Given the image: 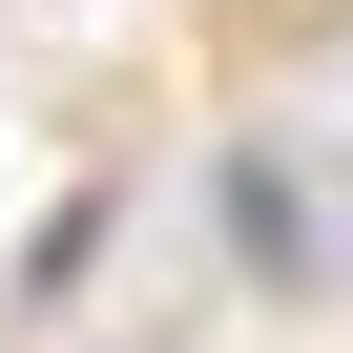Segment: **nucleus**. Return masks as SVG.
<instances>
[{"mask_svg":"<svg viewBox=\"0 0 353 353\" xmlns=\"http://www.w3.org/2000/svg\"><path fill=\"white\" fill-rule=\"evenodd\" d=\"M229 229H250V270H291V291H353V166H312V145H250V166H229Z\"/></svg>","mask_w":353,"mask_h":353,"instance_id":"f257e3e1","label":"nucleus"}]
</instances>
